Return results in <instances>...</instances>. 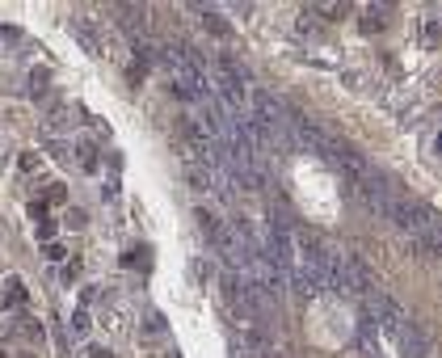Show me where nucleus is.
I'll list each match as a JSON object with an SVG mask.
<instances>
[{
	"label": "nucleus",
	"mask_w": 442,
	"mask_h": 358,
	"mask_svg": "<svg viewBox=\"0 0 442 358\" xmlns=\"http://www.w3.org/2000/svg\"><path fill=\"white\" fill-rule=\"evenodd\" d=\"M202 25H207V30H211V34H219V38H232V25H228V21H223L219 13H211V9H207V13H202Z\"/></svg>",
	"instance_id": "obj_6"
},
{
	"label": "nucleus",
	"mask_w": 442,
	"mask_h": 358,
	"mask_svg": "<svg viewBox=\"0 0 442 358\" xmlns=\"http://www.w3.org/2000/svg\"><path fill=\"white\" fill-rule=\"evenodd\" d=\"M72 333H76V337L89 333V312H76V316H72Z\"/></svg>",
	"instance_id": "obj_10"
},
{
	"label": "nucleus",
	"mask_w": 442,
	"mask_h": 358,
	"mask_svg": "<svg viewBox=\"0 0 442 358\" xmlns=\"http://www.w3.org/2000/svg\"><path fill=\"white\" fill-rule=\"evenodd\" d=\"M30 85H34V97L47 93V72H34V76H30Z\"/></svg>",
	"instance_id": "obj_11"
},
{
	"label": "nucleus",
	"mask_w": 442,
	"mask_h": 358,
	"mask_svg": "<svg viewBox=\"0 0 442 358\" xmlns=\"http://www.w3.org/2000/svg\"><path fill=\"white\" fill-rule=\"evenodd\" d=\"M232 358H253V350L249 346H232Z\"/></svg>",
	"instance_id": "obj_13"
},
{
	"label": "nucleus",
	"mask_w": 442,
	"mask_h": 358,
	"mask_svg": "<svg viewBox=\"0 0 442 358\" xmlns=\"http://www.w3.org/2000/svg\"><path fill=\"white\" fill-rule=\"evenodd\" d=\"M366 304H371V312H375V320L384 324L388 333H400L404 324H409V312H404V304H400L396 295H388L384 287H379V291H371Z\"/></svg>",
	"instance_id": "obj_1"
},
{
	"label": "nucleus",
	"mask_w": 442,
	"mask_h": 358,
	"mask_svg": "<svg viewBox=\"0 0 442 358\" xmlns=\"http://www.w3.org/2000/svg\"><path fill=\"white\" fill-rule=\"evenodd\" d=\"M274 358H283V354H274Z\"/></svg>",
	"instance_id": "obj_14"
},
{
	"label": "nucleus",
	"mask_w": 442,
	"mask_h": 358,
	"mask_svg": "<svg viewBox=\"0 0 442 358\" xmlns=\"http://www.w3.org/2000/svg\"><path fill=\"white\" fill-rule=\"evenodd\" d=\"M384 9H366V17H362V34H379L384 30V17H379Z\"/></svg>",
	"instance_id": "obj_7"
},
{
	"label": "nucleus",
	"mask_w": 442,
	"mask_h": 358,
	"mask_svg": "<svg viewBox=\"0 0 442 358\" xmlns=\"http://www.w3.org/2000/svg\"><path fill=\"white\" fill-rule=\"evenodd\" d=\"M194 219H198V227H202V236L215 245V240H219V232H223V219H219L215 211H207V207H198V211H194Z\"/></svg>",
	"instance_id": "obj_4"
},
{
	"label": "nucleus",
	"mask_w": 442,
	"mask_h": 358,
	"mask_svg": "<svg viewBox=\"0 0 442 358\" xmlns=\"http://www.w3.org/2000/svg\"><path fill=\"white\" fill-rule=\"evenodd\" d=\"M76 152H80V165H85V169L93 173V169H97V156H93V148H89V144H80Z\"/></svg>",
	"instance_id": "obj_9"
},
{
	"label": "nucleus",
	"mask_w": 442,
	"mask_h": 358,
	"mask_svg": "<svg viewBox=\"0 0 442 358\" xmlns=\"http://www.w3.org/2000/svg\"><path fill=\"white\" fill-rule=\"evenodd\" d=\"M72 30H76V38H80V47H85V51L101 55V43H97V34H93V25H89L85 17H72Z\"/></svg>",
	"instance_id": "obj_5"
},
{
	"label": "nucleus",
	"mask_w": 442,
	"mask_h": 358,
	"mask_svg": "<svg viewBox=\"0 0 442 358\" xmlns=\"http://www.w3.org/2000/svg\"><path fill=\"white\" fill-rule=\"evenodd\" d=\"M85 358H110V350H106V346H89Z\"/></svg>",
	"instance_id": "obj_12"
},
{
	"label": "nucleus",
	"mask_w": 442,
	"mask_h": 358,
	"mask_svg": "<svg viewBox=\"0 0 442 358\" xmlns=\"http://www.w3.org/2000/svg\"><path fill=\"white\" fill-rule=\"evenodd\" d=\"M396 342H400L404 358H430V354H434V342H430V333H426V324H417V320L404 324V329L396 333Z\"/></svg>",
	"instance_id": "obj_2"
},
{
	"label": "nucleus",
	"mask_w": 442,
	"mask_h": 358,
	"mask_svg": "<svg viewBox=\"0 0 442 358\" xmlns=\"http://www.w3.org/2000/svg\"><path fill=\"white\" fill-rule=\"evenodd\" d=\"M421 34H426V47H438V43H442V21H438V17H430Z\"/></svg>",
	"instance_id": "obj_8"
},
{
	"label": "nucleus",
	"mask_w": 442,
	"mask_h": 358,
	"mask_svg": "<svg viewBox=\"0 0 442 358\" xmlns=\"http://www.w3.org/2000/svg\"><path fill=\"white\" fill-rule=\"evenodd\" d=\"M118 13H122V25H126V34H131L135 43H140V34H144V30H148V9H135V5H122Z\"/></svg>",
	"instance_id": "obj_3"
}]
</instances>
